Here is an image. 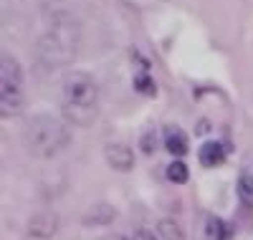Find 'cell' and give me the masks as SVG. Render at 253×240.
<instances>
[{
    "mask_svg": "<svg viewBox=\"0 0 253 240\" xmlns=\"http://www.w3.org/2000/svg\"><path fill=\"white\" fill-rule=\"evenodd\" d=\"M63 112L76 124H89L96 117V83L89 74L74 71L63 79Z\"/></svg>",
    "mask_w": 253,
    "mask_h": 240,
    "instance_id": "6da1fadb",
    "label": "cell"
},
{
    "mask_svg": "<svg viewBox=\"0 0 253 240\" xmlns=\"http://www.w3.org/2000/svg\"><path fill=\"white\" fill-rule=\"evenodd\" d=\"M26 139H28V147L38 157H53L56 152H61L66 147L69 134H66V129H63L61 121H56L51 117H38L36 121H31Z\"/></svg>",
    "mask_w": 253,
    "mask_h": 240,
    "instance_id": "7a4b0ae2",
    "label": "cell"
},
{
    "mask_svg": "<svg viewBox=\"0 0 253 240\" xmlns=\"http://www.w3.org/2000/svg\"><path fill=\"white\" fill-rule=\"evenodd\" d=\"M0 99H3V117L15 114L23 104V71L18 61L10 56H3V74H0Z\"/></svg>",
    "mask_w": 253,
    "mask_h": 240,
    "instance_id": "3957f363",
    "label": "cell"
},
{
    "mask_svg": "<svg viewBox=\"0 0 253 240\" xmlns=\"http://www.w3.org/2000/svg\"><path fill=\"white\" fill-rule=\"evenodd\" d=\"M223 160H225V149H223V144H218V142H208V144L200 147V162H203L205 167H215V164H220Z\"/></svg>",
    "mask_w": 253,
    "mask_h": 240,
    "instance_id": "277c9868",
    "label": "cell"
},
{
    "mask_svg": "<svg viewBox=\"0 0 253 240\" xmlns=\"http://www.w3.org/2000/svg\"><path fill=\"white\" fill-rule=\"evenodd\" d=\"M107 160L117 169H129L132 167V152L126 149V147H119L117 144V147H109L107 149Z\"/></svg>",
    "mask_w": 253,
    "mask_h": 240,
    "instance_id": "5b68a950",
    "label": "cell"
},
{
    "mask_svg": "<svg viewBox=\"0 0 253 240\" xmlns=\"http://www.w3.org/2000/svg\"><path fill=\"white\" fill-rule=\"evenodd\" d=\"M165 147L172 152L175 157H185L187 155V139L180 129H170V132L165 134Z\"/></svg>",
    "mask_w": 253,
    "mask_h": 240,
    "instance_id": "8992f818",
    "label": "cell"
},
{
    "mask_svg": "<svg viewBox=\"0 0 253 240\" xmlns=\"http://www.w3.org/2000/svg\"><path fill=\"white\" fill-rule=\"evenodd\" d=\"M208 238L210 240H230V230L218 220V217H208Z\"/></svg>",
    "mask_w": 253,
    "mask_h": 240,
    "instance_id": "52a82bcc",
    "label": "cell"
},
{
    "mask_svg": "<svg viewBox=\"0 0 253 240\" xmlns=\"http://www.w3.org/2000/svg\"><path fill=\"white\" fill-rule=\"evenodd\" d=\"M187 174H190V172H187V164H185V162H180V160H177V162H172L170 167H167V177H170L172 182H177V185L187 182Z\"/></svg>",
    "mask_w": 253,
    "mask_h": 240,
    "instance_id": "ba28073f",
    "label": "cell"
},
{
    "mask_svg": "<svg viewBox=\"0 0 253 240\" xmlns=\"http://www.w3.org/2000/svg\"><path fill=\"white\" fill-rule=\"evenodd\" d=\"M238 195H241V200L243 202H253V177H248V174H241V180H238Z\"/></svg>",
    "mask_w": 253,
    "mask_h": 240,
    "instance_id": "9c48e42d",
    "label": "cell"
},
{
    "mask_svg": "<svg viewBox=\"0 0 253 240\" xmlns=\"http://www.w3.org/2000/svg\"><path fill=\"white\" fill-rule=\"evenodd\" d=\"M134 86H137V91H142V94H155V83H152V79L147 76V74H139L137 79H134Z\"/></svg>",
    "mask_w": 253,
    "mask_h": 240,
    "instance_id": "30bf717a",
    "label": "cell"
},
{
    "mask_svg": "<svg viewBox=\"0 0 253 240\" xmlns=\"http://www.w3.org/2000/svg\"><path fill=\"white\" fill-rule=\"evenodd\" d=\"M132 238H134V240H152V235H150V233H144V230H137Z\"/></svg>",
    "mask_w": 253,
    "mask_h": 240,
    "instance_id": "8fae6325",
    "label": "cell"
},
{
    "mask_svg": "<svg viewBox=\"0 0 253 240\" xmlns=\"http://www.w3.org/2000/svg\"><path fill=\"white\" fill-rule=\"evenodd\" d=\"M109 240H134V238H126V235H112Z\"/></svg>",
    "mask_w": 253,
    "mask_h": 240,
    "instance_id": "7c38bea8",
    "label": "cell"
}]
</instances>
